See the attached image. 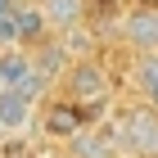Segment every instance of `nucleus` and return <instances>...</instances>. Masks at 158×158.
Here are the masks:
<instances>
[{"mask_svg": "<svg viewBox=\"0 0 158 158\" xmlns=\"http://www.w3.org/2000/svg\"><path fill=\"white\" fill-rule=\"evenodd\" d=\"M45 77L36 73V59L27 54L23 45H14V50H0V90H9V95H23L36 104L41 95H45Z\"/></svg>", "mask_w": 158, "mask_h": 158, "instance_id": "nucleus-1", "label": "nucleus"}, {"mask_svg": "<svg viewBox=\"0 0 158 158\" xmlns=\"http://www.w3.org/2000/svg\"><path fill=\"white\" fill-rule=\"evenodd\" d=\"M68 90H73L77 104L95 109V104H104V99H109L113 81H109V73H104L95 59H77L73 68H68Z\"/></svg>", "mask_w": 158, "mask_h": 158, "instance_id": "nucleus-2", "label": "nucleus"}, {"mask_svg": "<svg viewBox=\"0 0 158 158\" xmlns=\"http://www.w3.org/2000/svg\"><path fill=\"white\" fill-rule=\"evenodd\" d=\"M122 145L135 158H158V113L154 109H135L122 118Z\"/></svg>", "mask_w": 158, "mask_h": 158, "instance_id": "nucleus-3", "label": "nucleus"}, {"mask_svg": "<svg viewBox=\"0 0 158 158\" xmlns=\"http://www.w3.org/2000/svg\"><path fill=\"white\" fill-rule=\"evenodd\" d=\"M122 36L131 41L140 54H158V9L135 5V9L127 14V23H122Z\"/></svg>", "mask_w": 158, "mask_h": 158, "instance_id": "nucleus-4", "label": "nucleus"}, {"mask_svg": "<svg viewBox=\"0 0 158 158\" xmlns=\"http://www.w3.org/2000/svg\"><path fill=\"white\" fill-rule=\"evenodd\" d=\"M32 118H36V104L32 99L0 90V127H5V135H23L32 127Z\"/></svg>", "mask_w": 158, "mask_h": 158, "instance_id": "nucleus-5", "label": "nucleus"}, {"mask_svg": "<svg viewBox=\"0 0 158 158\" xmlns=\"http://www.w3.org/2000/svg\"><path fill=\"white\" fill-rule=\"evenodd\" d=\"M9 14H14V32H18V41H27V45L45 41L50 23H45V14H41L36 0H27V5H9Z\"/></svg>", "mask_w": 158, "mask_h": 158, "instance_id": "nucleus-6", "label": "nucleus"}, {"mask_svg": "<svg viewBox=\"0 0 158 158\" xmlns=\"http://www.w3.org/2000/svg\"><path fill=\"white\" fill-rule=\"evenodd\" d=\"M68 145H73V158H113V149H118L113 135H109V131H95V127L77 131Z\"/></svg>", "mask_w": 158, "mask_h": 158, "instance_id": "nucleus-7", "label": "nucleus"}, {"mask_svg": "<svg viewBox=\"0 0 158 158\" xmlns=\"http://www.w3.org/2000/svg\"><path fill=\"white\" fill-rule=\"evenodd\" d=\"M45 131L73 140L77 131H86V113H77V104H54V109L45 113Z\"/></svg>", "mask_w": 158, "mask_h": 158, "instance_id": "nucleus-8", "label": "nucleus"}, {"mask_svg": "<svg viewBox=\"0 0 158 158\" xmlns=\"http://www.w3.org/2000/svg\"><path fill=\"white\" fill-rule=\"evenodd\" d=\"M41 14H45V23H50V27L68 32V27H77V23H81L86 5H81V0H41Z\"/></svg>", "mask_w": 158, "mask_h": 158, "instance_id": "nucleus-9", "label": "nucleus"}, {"mask_svg": "<svg viewBox=\"0 0 158 158\" xmlns=\"http://www.w3.org/2000/svg\"><path fill=\"white\" fill-rule=\"evenodd\" d=\"M135 86L149 95V104L158 109V54H140V63H135Z\"/></svg>", "mask_w": 158, "mask_h": 158, "instance_id": "nucleus-10", "label": "nucleus"}, {"mask_svg": "<svg viewBox=\"0 0 158 158\" xmlns=\"http://www.w3.org/2000/svg\"><path fill=\"white\" fill-rule=\"evenodd\" d=\"M32 59H36V73L45 77V81L59 73V68H68V54H63L59 45H41V54H32Z\"/></svg>", "mask_w": 158, "mask_h": 158, "instance_id": "nucleus-11", "label": "nucleus"}, {"mask_svg": "<svg viewBox=\"0 0 158 158\" xmlns=\"http://www.w3.org/2000/svg\"><path fill=\"white\" fill-rule=\"evenodd\" d=\"M135 5H145V9H158V0H135Z\"/></svg>", "mask_w": 158, "mask_h": 158, "instance_id": "nucleus-12", "label": "nucleus"}, {"mask_svg": "<svg viewBox=\"0 0 158 158\" xmlns=\"http://www.w3.org/2000/svg\"><path fill=\"white\" fill-rule=\"evenodd\" d=\"M5 14H9V0H0V18H5Z\"/></svg>", "mask_w": 158, "mask_h": 158, "instance_id": "nucleus-13", "label": "nucleus"}, {"mask_svg": "<svg viewBox=\"0 0 158 158\" xmlns=\"http://www.w3.org/2000/svg\"><path fill=\"white\" fill-rule=\"evenodd\" d=\"M0 140H5V127H0Z\"/></svg>", "mask_w": 158, "mask_h": 158, "instance_id": "nucleus-14", "label": "nucleus"}, {"mask_svg": "<svg viewBox=\"0 0 158 158\" xmlns=\"http://www.w3.org/2000/svg\"><path fill=\"white\" fill-rule=\"evenodd\" d=\"M36 5H41V0H36Z\"/></svg>", "mask_w": 158, "mask_h": 158, "instance_id": "nucleus-15", "label": "nucleus"}]
</instances>
